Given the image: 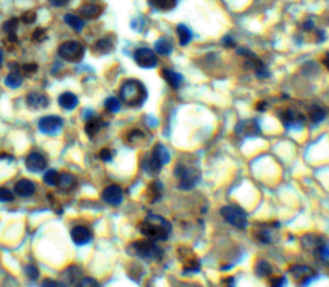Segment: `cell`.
<instances>
[{
    "label": "cell",
    "mask_w": 329,
    "mask_h": 287,
    "mask_svg": "<svg viewBox=\"0 0 329 287\" xmlns=\"http://www.w3.org/2000/svg\"><path fill=\"white\" fill-rule=\"evenodd\" d=\"M171 224L167 219L160 215L151 214L139 224V231L152 241H166L171 235Z\"/></svg>",
    "instance_id": "obj_1"
},
{
    "label": "cell",
    "mask_w": 329,
    "mask_h": 287,
    "mask_svg": "<svg viewBox=\"0 0 329 287\" xmlns=\"http://www.w3.org/2000/svg\"><path fill=\"white\" fill-rule=\"evenodd\" d=\"M120 97L126 106L130 107H140L147 101L148 93L142 81L130 79L123 84L120 89Z\"/></svg>",
    "instance_id": "obj_2"
},
{
    "label": "cell",
    "mask_w": 329,
    "mask_h": 287,
    "mask_svg": "<svg viewBox=\"0 0 329 287\" xmlns=\"http://www.w3.org/2000/svg\"><path fill=\"white\" fill-rule=\"evenodd\" d=\"M175 177L178 179L179 188L189 191L201 180V170L196 165L179 162L175 168Z\"/></svg>",
    "instance_id": "obj_3"
},
{
    "label": "cell",
    "mask_w": 329,
    "mask_h": 287,
    "mask_svg": "<svg viewBox=\"0 0 329 287\" xmlns=\"http://www.w3.org/2000/svg\"><path fill=\"white\" fill-rule=\"evenodd\" d=\"M130 251L135 256H139L142 259L147 260H157L162 256L161 247L156 243V241H152L149 238L139 240V241L131 243Z\"/></svg>",
    "instance_id": "obj_4"
},
{
    "label": "cell",
    "mask_w": 329,
    "mask_h": 287,
    "mask_svg": "<svg viewBox=\"0 0 329 287\" xmlns=\"http://www.w3.org/2000/svg\"><path fill=\"white\" fill-rule=\"evenodd\" d=\"M302 245L306 250L320 256L323 260H329V245L320 236L306 235L302 237Z\"/></svg>",
    "instance_id": "obj_5"
},
{
    "label": "cell",
    "mask_w": 329,
    "mask_h": 287,
    "mask_svg": "<svg viewBox=\"0 0 329 287\" xmlns=\"http://www.w3.org/2000/svg\"><path fill=\"white\" fill-rule=\"evenodd\" d=\"M58 54L67 62H80L84 57V46L76 40H68L61 44L58 48Z\"/></svg>",
    "instance_id": "obj_6"
},
{
    "label": "cell",
    "mask_w": 329,
    "mask_h": 287,
    "mask_svg": "<svg viewBox=\"0 0 329 287\" xmlns=\"http://www.w3.org/2000/svg\"><path fill=\"white\" fill-rule=\"evenodd\" d=\"M220 213L229 224L238 228V229H246L247 225H248L247 215H246V213L242 210L241 207L234 206V205H228V206L223 207Z\"/></svg>",
    "instance_id": "obj_7"
},
{
    "label": "cell",
    "mask_w": 329,
    "mask_h": 287,
    "mask_svg": "<svg viewBox=\"0 0 329 287\" xmlns=\"http://www.w3.org/2000/svg\"><path fill=\"white\" fill-rule=\"evenodd\" d=\"M289 272H291L292 277H293L294 282L301 287L311 284L316 277L315 270H312L308 265H292L289 268Z\"/></svg>",
    "instance_id": "obj_8"
},
{
    "label": "cell",
    "mask_w": 329,
    "mask_h": 287,
    "mask_svg": "<svg viewBox=\"0 0 329 287\" xmlns=\"http://www.w3.org/2000/svg\"><path fill=\"white\" fill-rule=\"evenodd\" d=\"M280 121L288 130H301L305 126V117L296 110H284L280 113Z\"/></svg>",
    "instance_id": "obj_9"
},
{
    "label": "cell",
    "mask_w": 329,
    "mask_h": 287,
    "mask_svg": "<svg viewBox=\"0 0 329 287\" xmlns=\"http://www.w3.org/2000/svg\"><path fill=\"white\" fill-rule=\"evenodd\" d=\"M63 128V120L60 116H44L39 121V129L46 135H57Z\"/></svg>",
    "instance_id": "obj_10"
},
{
    "label": "cell",
    "mask_w": 329,
    "mask_h": 287,
    "mask_svg": "<svg viewBox=\"0 0 329 287\" xmlns=\"http://www.w3.org/2000/svg\"><path fill=\"white\" fill-rule=\"evenodd\" d=\"M134 61L142 68H153L157 66V56L149 48H138L134 52Z\"/></svg>",
    "instance_id": "obj_11"
},
{
    "label": "cell",
    "mask_w": 329,
    "mask_h": 287,
    "mask_svg": "<svg viewBox=\"0 0 329 287\" xmlns=\"http://www.w3.org/2000/svg\"><path fill=\"white\" fill-rule=\"evenodd\" d=\"M279 227L278 223H264V224H257L255 229V237L259 240L261 243H273L274 240H275V229Z\"/></svg>",
    "instance_id": "obj_12"
},
{
    "label": "cell",
    "mask_w": 329,
    "mask_h": 287,
    "mask_svg": "<svg viewBox=\"0 0 329 287\" xmlns=\"http://www.w3.org/2000/svg\"><path fill=\"white\" fill-rule=\"evenodd\" d=\"M102 199L103 201L108 203V205H112V206H119L120 203L123 202V192L121 187L117 186V184H112V186L105 187L103 193H102Z\"/></svg>",
    "instance_id": "obj_13"
},
{
    "label": "cell",
    "mask_w": 329,
    "mask_h": 287,
    "mask_svg": "<svg viewBox=\"0 0 329 287\" xmlns=\"http://www.w3.org/2000/svg\"><path fill=\"white\" fill-rule=\"evenodd\" d=\"M235 133L241 137H256L260 134V125L256 120H243L235 126Z\"/></svg>",
    "instance_id": "obj_14"
},
{
    "label": "cell",
    "mask_w": 329,
    "mask_h": 287,
    "mask_svg": "<svg viewBox=\"0 0 329 287\" xmlns=\"http://www.w3.org/2000/svg\"><path fill=\"white\" fill-rule=\"evenodd\" d=\"M26 166L30 172L39 173L42 172L46 168V160L41 154L39 152H31L26 157Z\"/></svg>",
    "instance_id": "obj_15"
},
{
    "label": "cell",
    "mask_w": 329,
    "mask_h": 287,
    "mask_svg": "<svg viewBox=\"0 0 329 287\" xmlns=\"http://www.w3.org/2000/svg\"><path fill=\"white\" fill-rule=\"evenodd\" d=\"M71 238H72V241L76 245H86L91 240V232L89 231L88 228L84 227V225H76L71 231Z\"/></svg>",
    "instance_id": "obj_16"
},
{
    "label": "cell",
    "mask_w": 329,
    "mask_h": 287,
    "mask_svg": "<svg viewBox=\"0 0 329 287\" xmlns=\"http://www.w3.org/2000/svg\"><path fill=\"white\" fill-rule=\"evenodd\" d=\"M162 162L158 160L153 154L148 155L147 157L143 160V169L145 170L148 175H151V177H157L160 173H161L162 169Z\"/></svg>",
    "instance_id": "obj_17"
},
{
    "label": "cell",
    "mask_w": 329,
    "mask_h": 287,
    "mask_svg": "<svg viewBox=\"0 0 329 287\" xmlns=\"http://www.w3.org/2000/svg\"><path fill=\"white\" fill-rule=\"evenodd\" d=\"M26 102H27L28 107H31V109H45L49 101H48V97L45 94H41V93H38V91H32L30 94L27 95V98H26Z\"/></svg>",
    "instance_id": "obj_18"
},
{
    "label": "cell",
    "mask_w": 329,
    "mask_h": 287,
    "mask_svg": "<svg viewBox=\"0 0 329 287\" xmlns=\"http://www.w3.org/2000/svg\"><path fill=\"white\" fill-rule=\"evenodd\" d=\"M14 191H16V193L20 195L21 197H30L35 193L36 187L31 180H28V179H21V180H18V182L16 183Z\"/></svg>",
    "instance_id": "obj_19"
},
{
    "label": "cell",
    "mask_w": 329,
    "mask_h": 287,
    "mask_svg": "<svg viewBox=\"0 0 329 287\" xmlns=\"http://www.w3.org/2000/svg\"><path fill=\"white\" fill-rule=\"evenodd\" d=\"M161 74L162 77L164 79V81H166L172 89H179V88L182 87L183 81H184L183 75L178 74V72H175L174 70H168V68H164Z\"/></svg>",
    "instance_id": "obj_20"
},
{
    "label": "cell",
    "mask_w": 329,
    "mask_h": 287,
    "mask_svg": "<svg viewBox=\"0 0 329 287\" xmlns=\"http://www.w3.org/2000/svg\"><path fill=\"white\" fill-rule=\"evenodd\" d=\"M58 102H60V106L62 109L71 111V110H75L77 107V105H79V98H77L74 93L66 91V93L60 95Z\"/></svg>",
    "instance_id": "obj_21"
},
{
    "label": "cell",
    "mask_w": 329,
    "mask_h": 287,
    "mask_svg": "<svg viewBox=\"0 0 329 287\" xmlns=\"http://www.w3.org/2000/svg\"><path fill=\"white\" fill-rule=\"evenodd\" d=\"M201 269V264L196 255H193L192 251H188V258L184 259L183 263V272L184 273H197Z\"/></svg>",
    "instance_id": "obj_22"
},
{
    "label": "cell",
    "mask_w": 329,
    "mask_h": 287,
    "mask_svg": "<svg viewBox=\"0 0 329 287\" xmlns=\"http://www.w3.org/2000/svg\"><path fill=\"white\" fill-rule=\"evenodd\" d=\"M102 13V7L97 5V4H84L80 8V14L82 18L86 20H93V18L99 17Z\"/></svg>",
    "instance_id": "obj_23"
},
{
    "label": "cell",
    "mask_w": 329,
    "mask_h": 287,
    "mask_svg": "<svg viewBox=\"0 0 329 287\" xmlns=\"http://www.w3.org/2000/svg\"><path fill=\"white\" fill-rule=\"evenodd\" d=\"M148 3L151 4L154 9L161 12L172 11L178 4V0H148Z\"/></svg>",
    "instance_id": "obj_24"
},
{
    "label": "cell",
    "mask_w": 329,
    "mask_h": 287,
    "mask_svg": "<svg viewBox=\"0 0 329 287\" xmlns=\"http://www.w3.org/2000/svg\"><path fill=\"white\" fill-rule=\"evenodd\" d=\"M176 34H178L180 45L185 46L192 42V31H190V28L186 27L185 25H183V23L182 25H178V27H176Z\"/></svg>",
    "instance_id": "obj_25"
},
{
    "label": "cell",
    "mask_w": 329,
    "mask_h": 287,
    "mask_svg": "<svg viewBox=\"0 0 329 287\" xmlns=\"http://www.w3.org/2000/svg\"><path fill=\"white\" fill-rule=\"evenodd\" d=\"M152 154L156 156V157L162 162V165H166L168 161H170V158H171V155L168 152V150L164 147L162 143H157L154 146L153 151H152Z\"/></svg>",
    "instance_id": "obj_26"
},
{
    "label": "cell",
    "mask_w": 329,
    "mask_h": 287,
    "mask_svg": "<svg viewBox=\"0 0 329 287\" xmlns=\"http://www.w3.org/2000/svg\"><path fill=\"white\" fill-rule=\"evenodd\" d=\"M76 186V178L70 173H63L60 174V180H58V187L63 191H68L72 187Z\"/></svg>",
    "instance_id": "obj_27"
},
{
    "label": "cell",
    "mask_w": 329,
    "mask_h": 287,
    "mask_svg": "<svg viewBox=\"0 0 329 287\" xmlns=\"http://www.w3.org/2000/svg\"><path fill=\"white\" fill-rule=\"evenodd\" d=\"M154 49L161 56H168L172 52V44L171 42H168L167 39L161 38L158 39L156 44H154Z\"/></svg>",
    "instance_id": "obj_28"
},
{
    "label": "cell",
    "mask_w": 329,
    "mask_h": 287,
    "mask_svg": "<svg viewBox=\"0 0 329 287\" xmlns=\"http://www.w3.org/2000/svg\"><path fill=\"white\" fill-rule=\"evenodd\" d=\"M22 81H23L22 75L18 71H13V72L7 75L4 83H5V85L8 88H11V89H17V88H20L22 85Z\"/></svg>",
    "instance_id": "obj_29"
},
{
    "label": "cell",
    "mask_w": 329,
    "mask_h": 287,
    "mask_svg": "<svg viewBox=\"0 0 329 287\" xmlns=\"http://www.w3.org/2000/svg\"><path fill=\"white\" fill-rule=\"evenodd\" d=\"M102 128V120L98 117H93L91 116L90 119L88 120V123L85 125V132L88 134L89 137H94L95 134L98 133Z\"/></svg>",
    "instance_id": "obj_30"
},
{
    "label": "cell",
    "mask_w": 329,
    "mask_h": 287,
    "mask_svg": "<svg viewBox=\"0 0 329 287\" xmlns=\"http://www.w3.org/2000/svg\"><path fill=\"white\" fill-rule=\"evenodd\" d=\"M64 22L77 32H80L85 26V22L82 21V18L74 16V14H66V16H64Z\"/></svg>",
    "instance_id": "obj_31"
},
{
    "label": "cell",
    "mask_w": 329,
    "mask_h": 287,
    "mask_svg": "<svg viewBox=\"0 0 329 287\" xmlns=\"http://www.w3.org/2000/svg\"><path fill=\"white\" fill-rule=\"evenodd\" d=\"M308 116H310V120H311L314 124H319L322 123L323 120L327 117V111L323 107H319V106H314L311 110H310V112H308Z\"/></svg>",
    "instance_id": "obj_32"
},
{
    "label": "cell",
    "mask_w": 329,
    "mask_h": 287,
    "mask_svg": "<svg viewBox=\"0 0 329 287\" xmlns=\"http://www.w3.org/2000/svg\"><path fill=\"white\" fill-rule=\"evenodd\" d=\"M18 27V20L17 18H12L9 21L5 22V25H4V31L7 32L8 35H9V40L13 43L17 42V36H16V30Z\"/></svg>",
    "instance_id": "obj_33"
},
{
    "label": "cell",
    "mask_w": 329,
    "mask_h": 287,
    "mask_svg": "<svg viewBox=\"0 0 329 287\" xmlns=\"http://www.w3.org/2000/svg\"><path fill=\"white\" fill-rule=\"evenodd\" d=\"M255 272L261 278H266V277L271 276L273 268H271V265L267 262H259L255 266Z\"/></svg>",
    "instance_id": "obj_34"
},
{
    "label": "cell",
    "mask_w": 329,
    "mask_h": 287,
    "mask_svg": "<svg viewBox=\"0 0 329 287\" xmlns=\"http://www.w3.org/2000/svg\"><path fill=\"white\" fill-rule=\"evenodd\" d=\"M94 49L99 53H109L113 49V43L109 39H99L98 42L95 43Z\"/></svg>",
    "instance_id": "obj_35"
},
{
    "label": "cell",
    "mask_w": 329,
    "mask_h": 287,
    "mask_svg": "<svg viewBox=\"0 0 329 287\" xmlns=\"http://www.w3.org/2000/svg\"><path fill=\"white\" fill-rule=\"evenodd\" d=\"M58 180H60V173L57 170H48V172L44 174V183L46 186L49 187H56L58 186Z\"/></svg>",
    "instance_id": "obj_36"
},
{
    "label": "cell",
    "mask_w": 329,
    "mask_h": 287,
    "mask_svg": "<svg viewBox=\"0 0 329 287\" xmlns=\"http://www.w3.org/2000/svg\"><path fill=\"white\" fill-rule=\"evenodd\" d=\"M104 106L105 109H107V111H109L111 113H116L119 112L120 109H121V102L116 98V97H109V98H107V101H105Z\"/></svg>",
    "instance_id": "obj_37"
},
{
    "label": "cell",
    "mask_w": 329,
    "mask_h": 287,
    "mask_svg": "<svg viewBox=\"0 0 329 287\" xmlns=\"http://www.w3.org/2000/svg\"><path fill=\"white\" fill-rule=\"evenodd\" d=\"M148 191H149V196H151V202H156V201L161 197V192H162V186L161 183L158 182H154L152 183L151 186H149V188H148Z\"/></svg>",
    "instance_id": "obj_38"
},
{
    "label": "cell",
    "mask_w": 329,
    "mask_h": 287,
    "mask_svg": "<svg viewBox=\"0 0 329 287\" xmlns=\"http://www.w3.org/2000/svg\"><path fill=\"white\" fill-rule=\"evenodd\" d=\"M75 287H101V285H99L98 281L94 280V278H91V277H85V278L79 280V282H77Z\"/></svg>",
    "instance_id": "obj_39"
},
{
    "label": "cell",
    "mask_w": 329,
    "mask_h": 287,
    "mask_svg": "<svg viewBox=\"0 0 329 287\" xmlns=\"http://www.w3.org/2000/svg\"><path fill=\"white\" fill-rule=\"evenodd\" d=\"M143 139H144V133L143 132H140V130H133V132L129 134L130 143L138 144V143H140Z\"/></svg>",
    "instance_id": "obj_40"
},
{
    "label": "cell",
    "mask_w": 329,
    "mask_h": 287,
    "mask_svg": "<svg viewBox=\"0 0 329 287\" xmlns=\"http://www.w3.org/2000/svg\"><path fill=\"white\" fill-rule=\"evenodd\" d=\"M286 277L284 276H275L273 277L269 282V287H286Z\"/></svg>",
    "instance_id": "obj_41"
},
{
    "label": "cell",
    "mask_w": 329,
    "mask_h": 287,
    "mask_svg": "<svg viewBox=\"0 0 329 287\" xmlns=\"http://www.w3.org/2000/svg\"><path fill=\"white\" fill-rule=\"evenodd\" d=\"M14 200V195L7 188H0V201L1 202H11Z\"/></svg>",
    "instance_id": "obj_42"
},
{
    "label": "cell",
    "mask_w": 329,
    "mask_h": 287,
    "mask_svg": "<svg viewBox=\"0 0 329 287\" xmlns=\"http://www.w3.org/2000/svg\"><path fill=\"white\" fill-rule=\"evenodd\" d=\"M26 274H27V277L30 278L31 281H35L38 280L39 277V270L38 268H36L34 264H28L27 266H26Z\"/></svg>",
    "instance_id": "obj_43"
},
{
    "label": "cell",
    "mask_w": 329,
    "mask_h": 287,
    "mask_svg": "<svg viewBox=\"0 0 329 287\" xmlns=\"http://www.w3.org/2000/svg\"><path fill=\"white\" fill-rule=\"evenodd\" d=\"M35 20H36V13L32 11L25 12V13L22 14V17H21V21L23 22V23H26V25L35 22Z\"/></svg>",
    "instance_id": "obj_44"
},
{
    "label": "cell",
    "mask_w": 329,
    "mask_h": 287,
    "mask_svg": "<svg viewBox=\"0 0 329 287\" xmlns=\"http://www.w3.org/2000/svg\"><path fill=\"white\" fill-rule=\"evenodd\" d=\"M21 70L25 75H32L38 71V65H35V63H27V65H23L21 67Z\"/></svg>",
    "instance_id": "obj_45"
},
{
    "label": "cell",
    "mask_w": 329,
    "mask_h": 287,
    "mask_svg": "<svg viewBox=\"0 0 329 287\" xmlns=\"http://www.w3.org/2000/svg\"><path fill=\"white\" fill-rule=\"evenodd\" d=\"M41 287H66V285H64L63 282H58V281L46 278V280L42 281Z\"/></svg>",
    "instance_id": "obj_46"
},
{
    "label": "cell",
    "mask_w": 329,
    "mask_h": 287,
    "mask_svg": "<svg viewBox=\"0 0 329 287\" xmlns=\"http://www.w3.org/2000/svg\"><path fill=\"white\" fill-rule=\"evenodd\" d=\"M99 156H101V158L103 160V161H111L113 157V154H112V151L109 150V148H103V150L101 151Z\"/></svg>",
    "instance_id": "obj_47"
},
{
    "label": "cell",
    "mask_w": 329,
    "mask_h": 287,
    "mask_svg": "<svg viewBox=\"0 0 329 287\" xmlns=\"http://www.w3.org/2000/svg\"><path fill=\"white\" fill-rule=\"evenodd\" d=\"M44 35H45V31H44L42 28H36L35 32L32 34V39H34V40H41V39L44 38Z\"/></svg>",
    "instance_id": "obj_48"
},
{
    "label": "cell",
    "mask_w": 329,
    "mask_h": 287,
    "mask_svg": "<svg viewBox=\"0 0 329 287\" xmlns=\"http://www.w3.org/2000/svg\"><path fill=\"white\" fill-rule=\"evenodd\" d=\"M223 44H224L225 46H228V48H233V46H235L234 39L231 38V36H225V38L223 39Z\"/></svg>",
    "instance_id": "obj_49"
},
{
    "label": "cell",
    "mask_w": 329,
    "mask_h": 287,
    "mask_svg": "<svg viewBox=\"0 0 329 287\" xmlns=\"http://www.w3.org/2000/svg\"><path fill=\"white\" fill-rule=\"evenodd\" d=\"M49 3L52 4L53 7H63L68 3V0H49Z\"/></svg>",
    "instance_id": "obj_50"
},
{
    "label": "cell",
    "mask_w": 329,
    "mask_h": 287,
    "mask_svg": "<svg viewBox=\"0 0 329 287\" xmlns=\"http://www.w3.org/2000/svg\"><path fill=\"white\" fill-rule=\"evenodd\" d=\"M257 110H259V111H265L266 102H259V105H257Z\"/></svg>",
    "instance_id": "obj_51"
},
{
    "label": "cell",
    "mask_w": 329,
    "mask_h": 287,
    "mask_svg": "<svg viewBox=\"0 0 329 287\" xmlns=\"http://www.w3.org/2000/svg\"><path fill=\"white\" fill-rule=\"evenodd\" d=\"M226 282H228V284H226V287H233L234 286V278H233V277H228V278H226Z\"/></svg>",
    "instance_id": "obj_52"
},
{
    "label": "cell",
    "mask_w": 329,
    "mask_h": 287,
    "mask_svg": "<svg viewBox=\"0 0 329 287\" xmlns=\"http://www.w3.org/2000/svg\"><path fill=\"white\" fill-rule=\"evenodd\" d=\"M324 65L328 67V70H329V53L326 56V58H324Z\"/></svg>",
    "instance_id": "obj_53"
},
{
    "label": "cell",
    "mask_w": 329,
    "mask_h": 287,
    "mask_svg": "<svg viewBox=\"0 0 329 287\" xmlns=\"http://www.w3.org/2000/svg\"><path fill=\"white\" fill-rule=\"evenodd\" d=\"M1 63H3V50L0 49V66H1Z\"/></svg>",
    "instance_id": "obj_54"
}]
</instances>
